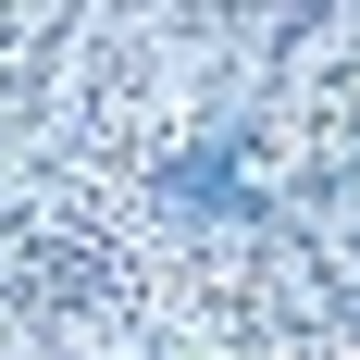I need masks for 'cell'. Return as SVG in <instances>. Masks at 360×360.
Wrapping results in <instances>:
<instances>
[{
	"instance_id": "1",
	"label": "cell",
	"mask_w": 360,
	"mask_h": 360,
	"mask_svg": "<svg viewBox=\"0 0 360 360\" xmlns=\"http://www.w3.org/2000/svg\"><path fill=\"white\" fill-rule=\"evenodd\" d=\"M0 298H13L25 323H100V311H124V249L87 236V224L0 236Z\"/></svg>"
},
{
	"instance_id": "2",
	"label": "cell",
	"mask_w": 360,
	"mask_h": 360,
	"mask_svg": "<svg viewBox=\"0 0 360 360\" xmlns=\"http://www.w3.org/2000/svg\"><path fill=\"white\" fill-rule=\"evenodd\" d=\"M149 199H162V212H199V224H274V199H261V174H249L236 137L162 149V162H149Z\"/></svg>"
}]
</instances>
